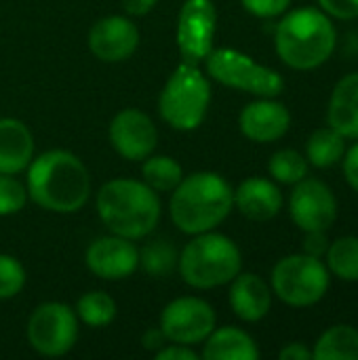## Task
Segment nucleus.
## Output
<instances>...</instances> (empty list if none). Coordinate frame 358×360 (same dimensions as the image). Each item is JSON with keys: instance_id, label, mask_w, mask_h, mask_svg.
<instances>
[{"instance_id": "nucleus-7", "label": "nucleus", "mask_w": 358, "mask_h": 360, "mask_svg": "<svg viewBox=\"0 0 358 360\" xmlns=\"http://www.w3.org/2000/svg\"><path fill=\"white\" fill-rule=\"evenodd\" d=\"M331 287V274L321 257L293 253L276 262L270 276L272 293L291 308L317 306Z\"/></svg>"}, {"instance_id": "nucleus-6", "label": "nucleus", "mask_w": 358, "mask_h": 360, "mask_svg": "<svg viewBox=\"0 0 358 360\" xmlns=\"http://www.w3.org/2000/svg\"><path fill=\"white\" fill-rule=\"evenodd\" d=\"M211 101L209 78L198 65L181 61L160 91L158 112L177 131H194L207 116Z\"/></svg>"}, {"instance_id": "nucleus-30", "label": "nucleus", "mask_w": 358, "mask_h": 360, "mask_svg": "<svg viewBox=\"0 0 358 360\" xmlns=\"http://www.w3.org/2000/svg\"><path fill=\"white\" fill-rule=\"evenodd\" d=\"M25 200H27L25 186L13 175L0 173V217L19 213Z\"/></svg>"}, {"instance_id": "nucleus-23", "label": "nucleus", "mask_w": 358, "mask_h": 360, "mask_svg": "<svg viewBox=\"0 0 358 360\" xmlns=\"http://www.w3.org/2000/svg\"><path fill=\"white\" fill-rule=\"evenodd\" d=\"M346 141L348 139L329 124L323 129H317L306 141V158H308L310 167L329 169V167L342 162V158L348 150Z\"/></svg>"}, {"instance_id": "nucleus-21", "label": "nucleus", "mask_w": 358, "mask_h": 360, "mask_svg": "<svg viewBox=\"0 0 358 360\" xmlns=\"http://www.w3.org/2000/svg\"><path fill=\"white\" fill-rule=\"evenodd\" d=\"M203 359L207 360H257L260 348L255 340L238 327L213 329L205 340Z\"/></svg>"}, {"instance_id": "nucleus-17", "label": "nucleus", "mask_w": 358, "mask_h": 360, "mask_svg": "<svg viewBox=\"0 0 358 360\" xmlns=\"http://www.w3.org/2000/svg\"><path fill=\"white\" fill-rule=\"evenodd\" d=\"M230 308L232 312L245 323H257L268 316L272 308V289L270 285L253 274V272H238L230 281Z\"/></svg>"}, {"instance_id": "nucleus-11", "label": "nucleus", "mask_w": 358, "mask_h": 360, "mask_svg": "<svg viewBox=\"0 0 358 360\" xmlns=\"http://www.w3.org/2000/svg\"><path fill=\"white\" fill-rule=\"evenodd\" d=\"M217 11L211 0H186L177 17V49L186 63H203L213 51Z\"/></svg>"}, {"instance_id": "nucleus-24", "label": "nucleus", "mask_w": 358, "mask_h": 360, "mask_svg": "<svg viewBox=\"0 0 358 360\" xmlns=\"http://www.w3.org/2000/svg\"><path fill=\"white\" fill-rule=\"evenodd\" d=\"M323 259L331 276L344 283H358V236L348 234L331 240Z\"/></svg>"}, {"instance_id": "nucleus-5", "label": "nucleus", "mask_w": 358, "mask_h": 360, "mask_svg": "<svg viewBox=\"0 0 358 360\" xmlns=\"http://www.w3.org/2000/svg\"><path fill=\"white\" fill-rule=\"evenodd\" d=\"M184 283L194 289H215L228 285L243 268V255L236 243L217 232L194 234L177 259Z\"/></svg>"}, {"instance_id": "nucleus-20", "label": "nucleus", "mask_w": 358, "mask_h": 360, "mask_svg": "<svg viewBox=\"0 0 358 360\" xmlns=\"http://www.w3.org/2000/svg\"><path fill=\"white\" fill-rule=\"evenodd\" d=\"M34 158V137L17 118H0V173L17 175Z\"/></svg>"}, {"instance_id": "nucleus-34", "label": "nucleus", "mask_w": 358, "mask_h": 360, "mask_svg": "<svg viewBox=\"0 0 358 360\" xmlns=\"http://www.w3.org/2000/svg\"><path fill=\"white\" fill-rule=\"evenodd\" d=\"M342 169H344V179L346 184L358 194V139L354 146H350L342 158Z\"/></svg>"}, {"instance_id": "nucleus-10", "label": "nucleus", "mask_w": 358, "mask_h": 360, "mask_svg": "<svg viewBox=\"0 0 358 360\" xmlns=\"http://www.w3.org/2000/svg\"><path fill=\"white\" fill-rule=\"evenodd\" d=\"M289 215L302 232H329L338 219V198L325 181L304 177L291 190Z\"/></svg>"}, {"instance_id": "nucleus-36", "label": "nucleus", "mask_w": 358, "mask_h": 360, "mask_svg": "<svg viewBox=\"0 0 358 360\" xmlns=\"http://www.w3.org/2000/svg\"><path fill=\"white\" fill-rule=\"evenodd\" d=\"M281 360H310L312 359V348H308L304 342H291L287 344L281 352H279Z\"/></svg>"}, {"instance_id": "nucleus-15", "label": "nucleus", "mask_w": 358, "mask_h": 360, "mask_svg": "<svg viewBox=\"0 0 358 360\" xmlns=\"http://www.w3.org/2000/svg\"><path fill=\"white\" fill-rule=\"evenodd\" d=\"M139 44L137 25L122 15H110L93 23L89 32L91 53L106 63H118L129 59Z\"/></svg>"}, {"instance_id": "nucleus-3", "label": "nucleus", "mask_w": 358, "mask_h": 360, "mask_svg": "<svg viewBox=\"0 0 358 360\" xmlns=\"http://www.w3.org/2000/svg\"><path fill=\"white\" fill-rule=\"evenodd\" d=\"M171 219L186 234L215 230L234 207L232 186L213 171H198L179 181L171 192Z\"/></svg>"}, {"instance_id": "nucleus-32", "label": "nucleus", "mask_w": 358, "mask_h": 360, "mask_svg": "<svg viewBox=\"0 0 358 360\" xmlns=\"http://www.w3.org/2000/svg\"><path fill=\"white\" fill-rule=\"evenodd\" d=\"M319 8L327 13L331 19H358V0H319Z\"/></svg>"}, {"instance_id": "nucleus-16", "label": "nucleus", "mask_w": 358, "mask_h": 360, "mask_svg": "<svg viewBox=\"0 0 358 360\" xmlns=\"http://www.w3.org/2000/svg\"><path fill=\"white\" fill-rule=\"evenodd\" d=\"M291 127V114L285 103L274 97H260L243 108L238 116L241 133L255 143H272L287 135Z\"/></svg>"}, {"instance_id": "nucleus-19", "label": "nucleus", "mask_w": 358, "mask_h": 360, "mask_svg": "<svg viewBox=\"0 0 358 360\" xmlns=\"http://www.w3.org/2000/svg\"><path fill=\"white\" fill-rule=\"evenodd\" d=\"M327 124L346 139H358V72L335 82L327 105Z\"/></svg>"}, {"instance_id": "nucleus-33", "label": "nucleus", "mask_w": 358, "mask_h": 360, "mask_svg": "<svg viewBox=\"0 0 358 360\" xmlns=\"http://www.w3.org/2000/svg\"><path fill=\"white\" fill-rule=\"evenodd\" d=\"M304 234H306V236H304V253L323 259L325 253H327V249H329V245H331L327 232L314 230V232H304Z\"/></svg>"}, {"instance_id": "nucleus-4", "label": "nucleus", "mask_w": 358, "mask_h": 360, "mask_svg": "<svg viewBox=\"0 0 358 360\" xmlns=\"http://www.w3.org/2000/svg\"><path fill=\"white\" fill-rule=\"evenodd\" d=\"M97 213L112 234L129 240L143 238L160 219L158 192L137 179H112L97 192Z\"/></svg>"}, {"instance_id": "nucleus-2", "label": "nucleus", "mask_w": 358, "mask_h": 360, "mask_svg": "<svg viewBox=\"0 0 358 360\" xmlns=\"http://www.w3.org/2000/svg\"><path fill=\"white\" fill-rule=\"evenodd\" d=\"M338 46V30L317 6L287 11L274 32V49L285 65L308 72L327 63Z\"/></svg>"}, {"instance_id": "nucleus-22", "label": "nucleus", "mask_w": 358, "mask_h": 360, "mask_svg": "<svg viewBox=\"0 0 358 360\" xmlns=\"http://www.w3.org/2000/svg\"><path fill=\"white\" fill-rule=\"evenodd\" d=\"M317 360H358V329L340 323L321 333L312 348Z\"/></svg>"}, {"instance_id": "nucleus-27", "label": "nucleus", "mask_w": 358, "mask_h": 360, "mask_svg": "<svg viewBox=\"0 0 358 360\" xmlns=\"http://www.w3.org/2000/svg\"><path fill=\"white\" fill-rule=\"evenodd\" d=\"M116 302L103 293V291H91L84 293L78 304H76V316L78 321H82L87 327L93 329H101L108 327L114 319H116Z\"/></svg>"}, {"instance_id": "nucleus-35", "label": "nucleus", "mask_w": 358, "mask_h": 360, "mask_svg": "<svg viewBox=\"0 0 358 360\" xmlns=\"http://www.w3.org/2000/svg\"><path fill=\"white\" fill-rule=\"evenodd\" d=\"M158 360H196V352L190 350V346H184V344H165L158 352H154Z\"/></svg>"}, {"instance_id": "nucleus-37", "label": "nucleus", "mask_w": 358, "mask_h": 360, "mask_svg": "<svg viewBox=\"0 0 358 360\" xmlns=\"http://www.w3.org/2000/svg\"><path fill=\"white\" fill-rule=\"evenodd\" d=\"M167 342H169V340L165 338V333H162V329H160V327H152V329H148V331L143 333V340H141L143 348H146V350H152V352H158Z\"/></svg>"}, {"instance_id": "nucleus-26", "label": "nucleus", "mask_w": 358, "mask_h": 360, "mask_svg": "<svg viewBox=\"0 0 358 360\" xmlns=\"http://www.w3.org/2000/svg\"><path fill=\"white\" fill-rule=\"evenodd\" d=\"M308 171H310L308 158L302 152L291 150V148L274 152L268 160V173L272 175L276 184L295 186L298 181L308 177Z\"/></svg>"}, {"instance_id": "nucleus-8", "label": "nucleus", "mask_w": 358, "mask_h": 360, "mask_svg": "<svg viewBox=\"0 0 358 360\" xmlns=\"http://www.w3.org/2000/svg\"><path fill=\"white\" fill-rule=\"evenodd\" d=\"M205 65L207 74L219 84L255 97H279L285 89V80L276 70L257 63L236 49H213L207 55Z\"/></svg>"}, {"instance_id": "nucleus-9", "label": "nucleus", "mask_w": 358, "mask_h": 360, "mask_svg": "<svg viewBox=\"0 0 358 360\" xmlns=\"http://www.w3.org/2000/svg\"><path fill=\"white\" fill-rule=\"evenodd\" d=\"M78 340L76 310L61 302L40 304L27 321V342L42 356H63Z\"/></svg>"}, {"instance_id": "nucleus-28", "label": "nucleus", "mask_w": 358, "mask_h": 360, "mask_svg": "<svg viewBox=\"0 0 358 360\" xmlns=\"http://www.w3.org/2000/svg\"><path fill=\"white\" fill-rule=\"evenodd\" d=\"M177 259H179V255L175 253L173 245H169L167 240H154V243L146 245L143 251H139L141 268L154 278L169 276L175 270Z\"/></svg>"}, {"instance_id": "nucleus-18", "label": "nucleus", "mask_w": 358, "mask_h": 360, "mask_svg": "<svg viewBox=\"0 0 358 360\" xmlns=\"http://www.w3.org/2000/svg\"><path fill=\"white\" fill-rule=\"evenodd\" d=\"M234 207L251 221H270L283 209V192L272 179L247 177L234 190Z\"/></svg>"}, {"instance_id": "nucleus-31", "label": "nucleus", "mask_w": 358, "mask_h": 360, "mask_svg": "<svg viewBox=\"0 0 358 360\" xmlns=\"http://www.w3.org/2000/svg\"><path fill=\"white\" fill-rule=\"evenodd\" d=\"M245 11L260 19H274L289 11L291 0H241Z\"/></svg>"}, {"instance_id": "nucleus-1", "label": "nucleus", "mask_w": 358, "mask_h": 360, "mask_svg": "<svg viewBox=\"0 0 358 360\" xmlns=\"http://www.w3.org/2000/svg\"><path fill=\"white\" fill-rule=\"evenodd\" d=\"M27 196L44 211L76 213L91 194L84 162L68 150H49L27 165Z\"/></svg>"}, {"instance_id": "nucleus-38", "label": "nucleus", "mask_w": 358, "mask_h": 360, "mask_svg": "<svg viewBox=\"0 0 358 360\" xmlns=\"http://www.w3.org/2000/svg\"><path fill=\"white\" fill-rule=\"evenodd\" d=\"M122 2V8L133 15V17H141V15H148L158 0H120Z\"/></svg>"}, {"instance_id": "nucleus-13", "label": "nucleus", "mask_w": 358, "mask_h": 360, "mask_svg": "<svg viewBox=\"0 0 358 360\" xmlns=\"http://www.w3.org/2000/svg\"><path fill=\"white\" fill-rule=\"evenodd\" d=\"M110 143L122 158L143 160L154 154L158 131L146 112L137 108H127L118 112L110 122Z\"/></svg>"}, {"instance_id": "nucleus-25", "label": "nucleus", "mask_w": 358, "mask_h": 360, "mask_svg": "<svg viewBox=\"0 0 358 360\" xmlns=\"http://www.w3.org/2000/svg\"><path fill=\"white\" fill-rule=\"evenodd\" d=\"M143 184H148L154 192H173L184 179L181 165L171 156H148L141 167Z\"/></svg>"}, {"instance_id": "nucleus-29", "label": "nucleus", "mask_w": 358, "mask_h": 360, "mask_svg": "<svg viewBox=\"0 0 358 360\" xmlns=\"http://www.w3.org/2000/svg\"><path fill=\"white\" fill-rule=\"evenodd\" d=\"M25 285L23 264L6 253H0V300H11L21 293Z\"/></svg>"}, {"instance_id": "nucleus-14", "label": "nucleus", "mask_w": 358, "mask_h": 360, "mask_svg": "<svg viewBox=\"0 0 358 360\" xmlns=\"http://www.w3.org/2000/svg\"><path fill=\"white\" fill-rule=\"evenodd\" d=\"M87 268L103 281L129 278L139 266V251L133 240L122 236H101L95 238L84 253Z\"/></svg>"}, {"instance_id": "nucleus-12", "label": "nucleus", "mask_w": 358, "mask_h": 360, "mask_svg": "<svg viewBox=\"0 0 358 360\" xmlns=\"http://www.w3.org/2000/svg\"><path fill=\"white\" fill-rule=\"evenodd\" d=\"M158 327L169 342L194 346L215 329V310L200 297H177L162 310Z\"/></svg>"}]
</instances>
